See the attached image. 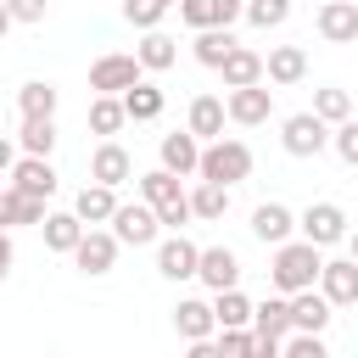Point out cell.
<instances>
[{
    "label": "cell",
    "mask_w": 358,
    "mask_h": 358,
    "mask_svg": "<svg viewBox=\"0 0 358 358\" xmlns=\"http://www.w3.org/2000/svg\"><path fill=\"white\" fill-rule=\"evenodd\" d=\"M319 246L313 241H280L274 246V263H268V280H274V291H302V285H313L319 280Z\"/></svg>",
    "instance_id": "6da1fadb"
},
{
    "label": "cell",
    "mask_w": 358,
    "mask_h": 358,
    "mask_svg": "<svg viewBox=\"0 0 358 358\" xmlns=\"http://www.w3.org/2000/svg\"><path fill=\"white\" fill-rule=\"evenodd\" d=\"M140 196L157 207V218H162L168 229H185V224H190V190L179 185V173H168V168L140 173Z\"/></svg>",
    "instance_id": "7a4b0ae2"
},
{
    "label": "cell",
    "mask_w": 358,
    "mask_h": 358,
    "mask_svg": "<svg viewBox=\"0 0 358 358\" xmlns=\"http://www.w3.org/2000/svg\"><path fill=\"white\" fill-rule=\"evenodd\" d=\"M196 173L201 179H218V185H241L246 173H252V145L246 140H213V145H201V162H196Z\"/></svg>",
    "instance_id": "3957f363"
},
{
    "label": "cell",
    "mask_w": 358,
    "mask_h": 358,
    "mask_svg": "<svg viewBox=\"0 0 358 358\" xmlns=\"http://www.w3.org/2000/svg\"><path fill=\"white\" fill-rule=\"evenodd\" d=\"M157 229H162V218H157V207H151L145 196H140V201H117V213H112L117 246H151Z\"/></svg>",
    "instance_id": "277c9868"
},
{
    "label": "cell",
    "mask_w": 358,
    "mask_h": 358,
    "mask_svg": "<svg viewBox=\"0 0 358 358\" xmlns=\"http://www.w3.org/2000/svg\"><path fill=\"white\" fill-rule=\"evenodd\" d=\"M285 330H291V296H285V291L252 308V336H257V358H274V352H280V341H285Z\"/></svg>",
    "instance_id": "5b68a950"
},
{
    "label": "cell",
    "mask_w": 358,
    "mask_h": 358,
    "mask_svg": "<svg viewBox=\"0 0 358 358\" xmlns=\"http://www.w3.org/2000/svg\"><path fill=\"white\" fill-rule=\"evenodd\" d=\"M140 73H145L140 56H129V50H106V56L90 62V90H95V95H123Z\"/></svg>",
    "instance_id": "8992f818"
},
{
    "label": "cell",
    "mask_w": 358,
    "mask_h": 358,
    "mask_svg": "<svg viewBox=\"0 0 358 358\" xmlns=\"http://www.w3.org/2000/svg\"><path fill=\"white\" fill-rule=\"evenodd\" d=\"M280 145H285L291 157H319V151L330 145V123H324L319 112H291V117L280 123Z\"/></svg>",
    "instance_id": "52a82bcc"
},
{
    "label": "cell",
    "mask_w": 358,
    "mask_h": 358,
    "mask_svg": "<svg viewBox=\"0 0 358 358\" xmlns=\"http://www.w3.org/2000/svg\"><path fill=\"white\" fill-rule=\"evenodd\" d=\"M224 117H229V123H241V129L268 123V117H274V90H263V78H257V84L229 90V95H224Z\"/></svg>",
    "instance_id": "ba28073f"
},
{
    "label": "cell",
    "mask_w": 358,
    "mask_h": 358,
    "mask_svg": "<svg viewBox=\"0 0 358 358\" xmlns=\"http://www.w3.org/2000/svg\"><path fill=\"white\" fill-rule=\"evenodd\" d=\"M296 229H302V241H313V246L324 252V246L347 241V213H341L336 201H313V207L296 218Z\"/></svg>",
    "instance_id": "9c48e42d"
},
{
    "label": "cell",
    "mask_w": 358,
    "mask_h": 358,
    "mask_svg": "<svg viewBox=\"0 0 358 358\" xmlns=\"http://www.w3.org/2000/svg\"><path fill=\"white\" fill-rule=\"evenodd\" d=\"M67 257L78 263V274H112V263H117V235H112V229H95V224H90V229L78 235V246H73Z\"/></svg>",
    "instance_id": "30bf717a"
},
{
    "label": "cell",
    "mask_w": 358,
    "mask_h": 358,
    "mask_svg": "<svg viewBox=\"0 0 358 358\" xmlns=\"http://www.w3.org/2000/svg\"><path fill=\"white\" fill-rule=\"evenodd\" d=\"M313 285L324 291V302H330V308H352V302H358V263H352V257L319 263V280H313Z\"/></svg>",
    "instance_id": "8fae6325"
},
{
    "label": "cell",
    "mask_w": 358,
    "mask_h": 358,
    "mask_svg": "<svg viewBox=\"0 0 358 358\" xmlns=\"http://www.w3.org/2000/svg\"><path fill=\"white\" fill-rule=\"evenodd\" d=\"M313 28H319V39H330V45H352V39H358V0H324L319 17H313Z\"/></svg>",
    "instance_id": "7c38bea8"
},
{
    "label": "cell",
    "mask_w": 358,
    "mask_h": 358,
    "mask_svg": "<svg viewBox=\"0 0 358 358\" xmlns=\"http://www.w3.org/2000/svg\"><path fill=\"white\" fill-rule=\"evenodd\" d=\"M11 190H22V196H56V168H50V157H17L11 162Z\"/></svg>",
    "instance_id": "4fadbf2b"
},
{
    "label": "cell",
    "mask_w": 358,
    "mask_h": 358,
    "mask_svg": "<svg viewBox=\"0 0 358 358\" xmlns=\"http://www.w3.org/2000/svg\"><path fill=\"white\" fill-rule=\"evenodd\" d=\"M196 257H201V246L173 229V235L157 246V274H162V280H196Z\"/></svg>",
    "instance_id": "5bb4252c"
},
{
    "label": "cell",
    "mask_w": 358,
    "mask_h": 358,
    "mask_svg": "<svg viewBox=\"0 0 358 358\" xmlns=\"http://www.w3.org/2000/svg\"><path fill=\"white\" fill-rule=\"evenodd\" d=\"M196 280H201L207 291H224V285H241V257H235L229 246H207V252L196 257Z\"/></svg>",
    "instance_id": "9a60e30c"
},
{
    "label": "cell",
    "mask_w": 358,
    "mask_h": 358,
    "mask_svg": "<svg viewBox=\"0 0 358 358\" xmlns=\"http://www.w3.org/2000/svg\"><path fill=\"white\" fill-rule=\"evenodd\" d=\"M157 157H162V168L168 173H196V162H201V140L190 134V129H173V134H162V145H157Z\"/></svg>",
    "instance_id": "2e32d148"
},
{
    "label": "cell",
    "mask_w": 358,
    "mask_h": 358,
    "mask_svg": "<svg viewBox=\"0 0 358 358\" xmlns=\"http://www.w3.org/2000/svg\"><path fill=\"white\" fill-rule=\"evenodd\" d=\"M263 73H268V84H302V73H308V50L302 45H274L268 56H263Z\"/></svg>",
    "instance_id": "e0dca14e"
},
{
    "label": "cell",
    "mask_w": 358,
    "mask_h": 358,
    "mask_svg": "<svg viewBox=\"0 0 358 358\" xmlns=\"http://www.w3.org/2000/svg\"><path fill=\"white\" fill-rule=\"evenodd\" d=\"M129 173H134V157H129V151H123L117 140L95 145V157H90V179H101V185H112V190H117V185H123Z\"/></svg>",
    "instance_id": "ac0fdd59"
},
{
    "label": "cell",
    "mask_w": 358,
    "mask_h": 358,
    "mask_svg": "<svg viewBox=\"0 0 358 358\" xmlns=\"http://www.w3.org/2000/svg\"><path fill=\"white\" fill-rule=\"evenodd\" d=\"M291 229H296V213H291V207H280V201H263V207L252 213V235H257L263 246L291 241Z\"/></svg>",
    "instance_id": "d6986e66"
},
{
    "label": "cell",
    "mask_w": 358,
    "mask_h": 358,
    "mask_svg": "<svg viewBox=\"0 0 358 358\" xmlns=\"http://www.w3.org/2000/svg\"><path fill=\"white\" fill-rule=\"evenodd\" d=\"M324 324H330V302H324V291H313V285L291 291V330H319V336H324Z\"/></svg>",
    "instance_id": "ffe728a7"
},
{
    "label": "cell",
    "mask_w": 358,
    "mask_h": 358,
    "mask_svg": "<svg viewBox=\"0 0 358 358\" xmlns=\"http://www.w3.org/2000/svg\"><path fill=\"white\" fill-rule=\"evenodd\" d=\"M218 73H224V90H241V84H257L263 78V56L257 50H246L241 39H235V50L218 62Z\"/></svg>",
    "instance_id": "44dd1931"
},
{
    "label": "cell",
    "mask_w": 358,
    "mask_h": 358,
    "mask_svg": "<svg viewBox=\"0 0 358 358\" xmlns=\"http://www.w3.org/2000/svg\"><path fill=\"white\" fill-rule=\"evenodd\" d=\"M117 101H123V112H129L134 123H151V117H162V106H168V95H162L157 84H145V78H134Z\"/></svg>",
    "instance_id": "7402d4cb"
},
{
    "label": "cell",
    "mask_w": 358,
    "mask_h": 358,
    "mask_svg": "<svg viewBox=\"0 0 358 358\" xmlns=\"http://www.w3.org/2000/svg\"><path fill=\"white\" fill-rule=\"evenodd\" d=\"M73 213L84 218V229H90V224H112V213H117L112 185H101V179H95V185H84V190H78V201H73Z\"/></svg>",
    "instance_id": "603a6c76"
},
{
    "label": "cell",
    "mask_w": 358,
    "mask_h": 358,
    "mask_svg": "<svg viewBox=\"0 0 358 358\" xmlns=\"http://www.w3.org/2000/svg\"><path fill=\"white\" fill-rule=\"evenodd\" d=\"M173 330H179L185 341H207V336H213V302L185 296V302L173 308Z\"/></svg>",
    "instance_id": "cb8c5ba5"
},
{
    "label": "cell",
    "mask_w": 358,
    "mask_h": 358,
    "mask_svg": "<svg viewBox=\"0 0 358 358\" xmlns=\"http://www.w3.org/2000/svg\"><path fill=\"white\" fill-rule=\"evenodd\" d=\"M134 56H140V67H145V73H168V67L179 62V45H173L162 28H145V39L134 45Z\"/></svg>",
    "instance_id": "d4e9b609"
},
{
    "label": "cell",
    "mask_w": 358,
    "mask_h": 358,
    "mask_svg": "<svg viewBox=\"0 0 358 358\" xmlns=\"http://www.w3.org/2000/svg\"><path fill=\"white\" fill-rule=\"evenodd\" d=\"M185 129H190L196 140H218V134H224V101H218V95H196Z\"/></svg>",
    "instance_id": "484cf974"
},
{
    "label": "cell",
    "mask_w": 358,
    "mask_h": 358,
    "mask_svg": "<svg viewBox=\"0 0 358 358\" xmlns=\"http://www.w3.org/2000/svg\"><path fill=\"white\" fill-rule=\"evenodd\" d=\"M56 101H62V95H56L50 78H28V84L17 90V112H22V117H56Z\"/></svg>",
    "instance_id": "4316f807"
},
{
    "label": "cell",
    "mask_w": 358,
    "mask_h": 358,
    "mask_svg": "<svg viewBox=\"0 0 358 358\" xmlns=\"http://www.w3.org/2000/svg\"><path fill=\"white\" fill-rule=\"evenodd\" d=\"M229 213V185H218V179H196V190H190V218H224Z\"/></svg>",
    "instance_id": "83f0119b"
},
{
    "label": "cell",
    "mask_w": 358,
    "mask_h": 358,
    "mask_svg": "<svg viewBox=\"0 0 358 358\" xmlns=\"http://www.w3.org/2000/svg\"><path fill=\"white\" fill-rule=\"evenodd\" d=\"M39 229H45V246H50V252H73L78 235H84V218H78V213H45Z\"/></svg>",
    "instance_id": "f1b7e54d"
},
{
    "label": "cell",
    "mask_w": 358,
    "mask_h": 358,
    "mask_svg": "<svg viewBox=\"0 0 358 358\" xmlns=\"http://www.w3.org/2000/svg\"><path fill=\"white\" fill-rule=\"evenodd\" d=\"M213 324H218V330H224V324H252V302H246L241 285L213 291Z\"/></svg>",
    "instance_id": "f546056e"
},
{
    "label": "cell",
    "mask_w": 358,
    "mask_h": 358,
    "mask_svg": "<svg viewBox=\"0 0 358 358\" xmlns=\"http://www.w3.org/2000/svg\"><path fill=\"white\" fill-rule=\"evenodd\" d=\"M190 50H196V62H201V67H218V62L235 50V34H229V28H218V22H213V28H196V45H190Z\"/></svg>",
    "instance_id": "4dcf8cb0"
},
{
    "label": "cell",
    "mask_w": 358,
    "mask_h": 358,
    "mask_svg": "<svg viewBox=\"0 0 358 358\" xmlns=\"http://www.w3.org/2000/svg\"><path fill=\"white\" fill-rule=\"evenodd\" d=\"M17 140H22L28 157H50V151H56V117H22Z\"/></svg>",
    "instance_id": "1f68e13d"
},
{
    "label": "cell",
    "mask_w": 358,
    "mask_h": 358,
    "mask_svg": "<svg viewBox=\"0 0 358 358\" xmlns=\"http://www.w3.org/2000/svg\"><path fill=\"white\" fill-rule=\"evenodd\" d=\"M123 123H129V112H123L117 95H95V101H90V129H95V134H117Z\"/></svg>",
    "instance_id": "d6a6232c"
},
{
    "label": "cell",
    "mask_w": 358,
    "mask_h": 358,
    "mask_svg": "<svg viewBox=\"0 0 358 358\" xmlns=\"http://www.w3.org/2000/svg\"><path fill=\"white\" fill-rule=\"evenodd\" d=\"M252 28H280L285 17H291V0H246V11H241Z\"/></svg>",
    "instance_id": "836d02e7"
},
{
    "label": "cell",
    "mask_w": 358,
    "mask_h": 358,
    "mask_svg": "<svg viewBox=\"0 0 358 358\" xmlns=\"http://www.w3.org/2000/svg\"><path fill=\"white\" fill-rule=\"evenodd\" d=\"M313 112H319L324 123H341V117H352V95L330 84V90H319V95H313Z\"/></svg>",
    "instance_id": "e575fe53"
},
{
    "label": "cell",
    "mask_w": 358,
    "mask_h": 358,
    "mask_svg": "<svg viewBox=\"0 0 358 358\" xmlns=\"http://www.w3.org/2000/svg\"><path fill=\"white\" fill-rule=\"evenodd\" d=\"M280 352H285V358H324V336H319V330H285Z\"/></svg>",
    "instance_id": "d590c367"
},
{
    "label": "cell",
    "mask_w": 358,
    "mask_h": 358,
    "mask_svg": "<svg viewBox=\"0 0 358 358\" xmlns=\"http://www.w3.org/2000/svg\"><path fill=\"white\" fill-rule=\"evenodd\" d=\"M330 145H336V157H341L347 168H358V117H341L336 134H330Z\"/></svg>",
    "instance_id": "8d00e7d4"
},
{
    "label": "cell",
    "mask_w": 358,
    "mask_h": 358,
    "mask_svg": "<svg viewBox=\"0 0 358 358\" xmlns=\"http://www.w3.org/2000/svg\"><path fill=\"white\" fill-rule=\"evenodd\" d=\"M11 224H45V196L11 190Z\"/></svg>",
    "instance_id": "74e56055"
},
{
    "label": "cell",
    "mask_w": 358,
    "mask_h": 358,
    "mask_svg": "<svg viewBox=\"0 0 358 358\" xmlns=\"http://www.w3.org/2000/svg\"><path fill=\"white\" fill-rule=\"evenodd\" d=\"M123 22H134V28L145 34V28L162 22V6H157V0H123Z\"/></svg>",
    "instance_id": "f35d334b"
},
{
    "label": "cell",
    "mask_w": 358,
    "mask_h": 358,
    "mask_svg": "<svg viewBox=\"0 0 358 358\" xmlns=\"http://www.w3.org/2000/svg\"><path fill=\"white\" fill-rule=\"evenodd\" d=\"M6 11H11V22H45L50 0H6Z\"/></svg>",
    "instance_id": "ab89813d"
},
{
    "label": "cell",
    "mask_w": 358,
    "mask_h": 358,
    "mask_svg": "<svg viewBox=\"0 0 358 358\" xmlns=\"http://www.w3.org/2000/svg\"><path fill=\"white\" fill-rule=\"evenodd\" d=\"M179 17L190 28H213V0H179Z\"/></svg>",
    "instance_id": "60d3db41"
},
{
    "label": "cell",
    "mask_w": 358,
    "mask_h": 358,
    "mask_svg": "<svg viewBox=\"0 0 358 358\" xmlns=\"http://www.w3.org/2000/svg\"><path fill=\"white\" fill-rule=\"evenodd\" d=\"M241 11H246V0H213V22H218V28H229Z\"/></svg>",
    "instance_id": "b9f144b4"
},
{
    "label": "cell",
    "mask_w": 358,
    "mask_h": 358,
    "mask_svg": "<svg viewBox=\"0 0 358 358\" xmlns=\"http://www.w3.org/2000/svg\"><path fill=\"white\" fill-rule=\"evenodd\" d=\"M11 263H17V252H11V235H6V229H0V280H6V274H11Z\"/></svg>",
    "instance_id": "7bdbcfd3"
},
{
    "label": "cell",
    "mask_w": 358,
    "mask_h": 358,
    "mask_svg": "<svg viewBox=\"0 0 358 358\" xmlns=\"http://www.w3.org/2000/svg\"><path fill=\"white\" fill-rule=\"evenodd\" d=\"M0 229H17V224H11V185L0 190Z\"/></svg>",
    "instance_id": "ee69618b"
},
{
    "label": "cell",
    "mask_w": 358,
    "mask_h": 358,
    "mask_svg": "<svg viewBox=\"0 0 358 358\" xmlns=\"http://www.w3.org/2000/svg\"><path fill=\"white\" fill-rule=\"evenodd\" d=\"M11 162H17V145L0 134V173H11Z\"/></svg>",
    "instance_id": "f6af8a7d"
},
{
    "label": "cell",
    "mask_w": 358,
    "mask_h": 358,
    "mask_svg": "<svg viewBox=\"0 0 358 358\" xmlns=\"http://www.w3.org/2000/svg\"><path fill=\"white\" fill-rule=\"evenodd\" d=\"M11 34V11H6V0H0V39Z\"/></svg>",
    "instance_id": "bcb514c9"
},
{
    "label": "cell",
    "mask_w": 358,
    "mask_h": 358,
    "mask_svg": "<svg viewBox=\"0 0 358 358\" xmlns=\"http://www.w3.org/2000/svg\"><path fill=\"white\" fill-rule=\"evenodd\" d=\"M347 246H352V252H347V257H352V263H358V229H352V235H347Z\"/></svg>",
    "instance_id": "7dc6e473"
},
{
    "label": "cell",
    "mask_w": 358,
    "mask_h": 358,
    "mask_svg": "<svg viewBox=\"0 0 358 358\" xmlns=\"http://www.w3.org/2000/svg\"><path fill=\"white\" fill-rule=\"evenodd\" d=\"M157 6H162V11H168V6H179V0H157Z\"/></svg>",
    "instance_id": "c3c4849f"
}]
</instances>
